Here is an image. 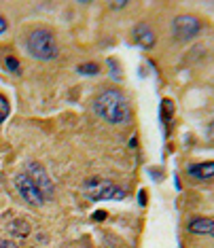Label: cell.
<instances>
[{
  "label": "cell",
  "mask_w": 214,
  "mask_h": 248,
  "mask_svg": "<svg viewBox=\"0 0 214 248\" xmlns=\"http://www.w3.org/2000/svg\"><path fill=\"white\" fill-rule=\"evenodd\" d=\"M7 26H9V24H7V19H4L2 15H0V34H4V32H7Z\"/></svg>",
  "instance_id": "16"
},
{
  "label": "cell",
  "mask_w": 214,
  "mask_h": 248,
  "mask_svg": "<svg viewBox=\"0 0 214 248\" xmlns=\"http://www.w3.org/2000/svg\"><path fill=\"white\" fill-rule=\"evenodd\" d=\"M28 178L32 180V183L36 185V189L45 195H51L53 193V183H51V178H49V174L47 170L41 166V163H36V161H32V163H28Z\"/></svg>",
  "instance_id": "5"
},
{
  "label": "cell",
  "mask_w": 214,
  "mask_h": 248,
  "mask_svg": "<svg viewBox=\"0 0 214 248\" xmlns=\"http://www.w3.org/2000/svg\"><path fill=\"white\" fill-rule=\"evenodd\" d=\"M0 248H17V244H13L11 240H0Z\"/></svg>",
  "instance_id": "15"
},
{
  "label": "cell",
  "mask_w": 214,
  "mask_h": 248,
  "mask_svg": "<svg viewBox=\"0 0 214 248\" xmlns=\"http://www.w3.org/2000/svg\"><path fill=\"white\" fill-rule=\"evenodd\" d=\"M4 66H7V70H11V72H19L17 58H7V60H4Z\"/></svg>",
  "instance_id": "13"
},
{
  "label": "cell",
  "mask_w": 214,
  "mask_h": 248,
  "mask_svg": "<svg viewBox=\"0 0 214 248\" xmlns=\"http://www.w3.org/2000/svg\"><path fill=\"white\" fill-rule=\"evenodd\" d=\"M26 49H28V53H30L34 60H38V62L55 60L58 58V53H60L58 43H55V36L49 30H43V28L32 30L30 34H28Z\"/></svg>",
  "instance_id": "2"
},
{
  "label": "cell",
  "mask_w": 214,
  "mask_h": 248,
  "mask_svg": "<svg viewBox=\"0 0 214 248\" xmlns=\"http://www.w3.org/2000/svg\"><path fill=\"white\" fill-rule=\"evenodd\" d=\"M132 36H134V43L140 45L142 49H151L155 45V34L146 24H138L136 28H134Z\"/></svg>",
  "instance_id": "7"
},
{
  "label": "cell",
  "mask_w": 214,
  "mask_h": 248,
  "mask_svg": "<svg viewBox=\"0 0 214 248\" xmlns=\"http://www.w3.org/2000/svg\"><path fill=\"white\" fill-rule=\"evenodd\" d=\"M187 172H189L193 178L210 180V178L214 176V163H212V161H206V163H193V166H189V168H187Z\"/></svg>",
  "instance_id": "9"
},
{
  "label": "cell",
  "mask_w": 214,
  "mask_h": 248,
  "mask_svg": "<svg viewBox=\"0 0 214 248\" xmlns=\"http://www.w3.org/2000/svg\"><path fill=\"white\" fill-rule=\"evenodd\" d=\"M15 189H17V193L21 195V200L28 202L30 206H41L45 202L43 193L36 189V185L28 178V174H19V176H15Z\"/></svg>",
  "instance_id": "4"
},
{
  "label": "cell",
  "mask_w": 214,
  "mask_h": 248,
  "mask_svg": "<svg viewBox=\"0 0 214 248\" xmlns=\"http://www.w3.org/2000/svg\"><path fill=\"white\" fill-rule=\"evenodd\" d=\"M187 229L191 233H197V235H212L214 223H212V218H208V217H197V218H191Z\"/></svg>",
  "instance_id": "8"
},
{
  "label": "cell",
  "mask_w": 214,
  "mask_h": 248,
  "mask_svg": "<svg viewBox=\"0 0 214 248\" xmlns=\"http://www.w3.org/2000/svg\"><path fill=\"white\" fill-rule=\"evenodd\" d=\"M104 217H106V212H104V210H98V212H93V217H92V218H93V221H98V223H102V221H104Z\"/></svg>",
  "instance_id": "14"
},
{
  "label": "cell",
  "mask_w": 214,
  "mask_h": 248,
  "mask_svg": "<svg viewBox=\"0 0 214 248\" xmlns=\"http://www.w3.org/2000/svg\"><path fill=\"white\" fill-rule=\"evenodd\" d=\"M138 197H140V206H144L146 204V193H144V191H140Z\"/></svg>",
  "instance_id": "18"
},
{
  "label": "cell",
  "mask_w": 214,
  "mask_h": 248,
  "mask_svg": "<svg viewBox=\"0 0 214 248\" xmlns=\"http://www.w3.org/2000/svg\"><path fill=\"white\" fill-rule=\"evenodd\" d=\"M9 112H11V104H9V100L4 98L2 93H0V125H2V121L9 117Z\"/></svg>",
  "instance_id": "12"
},
{
  "label": "cell",
  "mask_w": 214,
  "mask_h": 248,
  "mask_svg": "<svg viewBox=\"0 0 214 248\" xmlns=\"http://www.w3.org/2000/svg\"><path fill=\"white\" fill-rule=\"evenodd\" d=\"M127 7V2H110V9H123Z\"/></svg>",
  "instance_id": "17"
},
{
  "label": "cell",
  "mask_w": 214,
  "mask_h": 248,
  "mask_svg": "<svg viewBox=\"0 0 214 248\" xmlns=\"http://www.w3.org/2000/svg\"><path fill=\"white\" fill-rule=\"evenodd\" d=\"M93 110L98 117H102L106 123H112V125L127 123L129 117H132L127 98L119 89H106V92L100 93L93 102Z\"/></svg>",
  "instance_id": "1"
},
{
  "label": "cell",
  "mask_w": 214,
  "mask_h": 248,
  "mask_svg": "<svg viewBox=\"0 0 214 248\" xmlns=\"http://www.w3.org/2000/svg\"><path fill=\"white\" fill-rule=\"evenodd\" d=\"M11 233L17 235V238H28V235H30V223H28L26 218H15V221L11 223Z\"/></svg>",
  "instance_id": "10"
},
{
  "label": "cell",
  "mask_w": 214,
  "mask_h": 248,
  "mask_svg": "<svg viewBox=\"0 0 214 248\" xmlns=\"http://www.w3.org/2000/svg\"><path fill=\"white\" fill-rule=\"evenodd\" d=\"M172 32L178 41H191V38H195L201 32V21L195 15H189V13L178 15L172 21Z\"/></svg>",
  "instance_id": "3"
},
{
  "label": "cell",
  "mask_w": 214,
  "mask_h": 248,
  "mask_svg": "<svg viewBox=\"0 0 214 248\" xmlns=\"http://www.w3.org/2000/svg\"><path fill=\"white\" fill-rule=\"evenodd\" d=\"M78 75H85V77H93V75H98L100 72V66L95 64V62H87V64H81L76 68Z\"/></svg>",
  "instance_id": "11"
},
{
  "label": "cell",
  "mask_w": 214,
  "mask_h": 248,
  "mask_svg": "<svg viewBox=\"0 0 214 248\" xmlns=\"http://www.w3.org/2000/svg\"><path fill=\"white\" fill-rule=\"evenodd\" d=\"M125 197V191H123L119 185H110V183H100L95 185V189L89 193V200L92 202H102V200H123Z\"/></svg>",
  "instance_id": "6"
}]
</instances>
